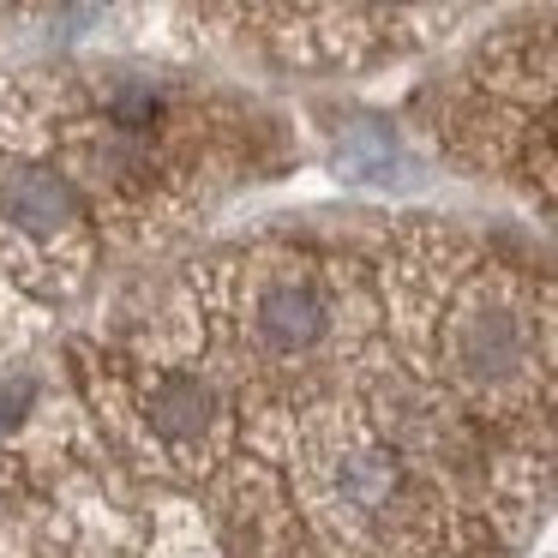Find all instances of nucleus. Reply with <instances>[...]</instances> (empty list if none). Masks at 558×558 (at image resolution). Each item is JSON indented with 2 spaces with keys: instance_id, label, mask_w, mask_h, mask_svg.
Here are the masks:
<instances>
[{
  "instance_id": "f257e3e1",
  "label": "nucleus",
  "mask_w": 558,
  "mask_h": 558,
  "mask_svg": "<svg viewBox=\"0 0 558 558\" xmlns=\"http://www.w3.org/2000/svg\"><path fill=\"white\" fill-rule=\"evenodd\" d=\"M0 217L31 229V234H49V229H61V222L78 217V193L54 169L19 162V169L0 174Z\"/></svg>"
},
{
  "instance_id": "f03ea898",
  "label": "nucleus",
  "mask_w": 558,
  "mask_h": 558,
  "mask_svg": "<svg viewBox=\"0 0 558 558\" xmlns=\"http://www.w3.org/2000/svg\"><path fill=\"white\" fill-rule=\"evenodd\" d=\"M258 325H265V337L277 342V349H313V342L325 337V301H318L306 282H282V289L265 294Z\"/></svg>"
},
{
  "instance_id": "7ed1b4c3",
  "label": "nucleus",
  "mask_w": 558,
  "mask_h": 558,
  "mask_svg": "<svg viewBox=\"0 0 558 558\" xmlns=\"http://www.w3.org/2000/svg\"><path fill=\"white\" fill-rule=\"evenodd\" d=\"M462 361L474 366V373H486V378H498V373H510V366L522 361V325H517V313H474L469 318V330H462Z\"/></svg>"
},
{
  "instance_id": "20e7f679",
  "label": "nucleus",
  "mask_w": 558,
  "mask_h": 558,
  "mask_svg": "<svg viewBox=\"0 0 558 558\" xmlns=\"http://www.w3.org/2000/svg\"><path fill=\"white\" fill-rule=\"evenodd\" d=\"M210 414V390L198 385V378H174V385L157 390V402H150V421H157L162 438H186L198 433Z\"/></svg>"
},
{
  "instance_id": "39448f33",
  "label": "nucleus",
  "mask_w": 558,
  "mask_h": 558,
  "mask_svg": "<svg viewBox=\"0 0 558 558\" xmlns=\"http://www.w3.org/2000/svg\"><path fill=\"white\" fill-rule=\"evenodd\" d=\"M109 114H114V126H126V133H138V126H157V114H162L157 85H150V78H126V85L114 90Z\"/></svg>"
},
{
  "instance_id": "423d86ee",
  "label": "nucleus",
  "mask_w": 558,
  "mask_h": 558,
  "mask_svg": "<svg viewBox=\"0 0 558 558\" xmlns=\"http://www.w3.org/2000/svg\"><path fill=\"white\" fill-rule=\"evenodd\" d=\"M31 409V385H7L0 390V433H7V426H19V414Z\"/></svg>"
}]
</instances>
